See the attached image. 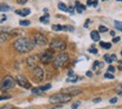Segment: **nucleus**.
Wrapping results in <instances>:
<instances>
[{"mask_svg":"<svg viewBox=\"0 0 122 109\" xmlns=\"http://www.w3.org/2000/svg\"><path fill=\"white\" fill-rule=\"evenodd\" d=\"M12 46H14V48H15L18 52H20V54H27V52H30V51L33 50L35 45H34L31 39L21 37V38H18L17 40H15Z\"/></svg>","mask_w":122,"mask_h":109,"instance_id":"f257e3e1","label":"nucleus"},{"mask_svg":"<svg viewBox=\"0 0 122 109\" xmlns=\"http://www.w3.org/2000/svg\"><path fill=\"white\" fill-rule=\"evenodd\" d=\"M72 98V96L66 92H58V94L52 95L49 97V102L51 104H65L68 102Z\"/></svg>","mask_w":122,"mask_h":109,"instance_id":"f03ea898","label":"nucleus"},{"mask_svg":"<svg viewBox=\"0 0 122 109\" xmlns=\"http://www.w3.org/2000/svg\"><path fill=\"white\" fill-rule=\"evenodd\" d=\"M68 61V54L66 52H62V54H58L56 57H54L53 59V66H54V68L56 69H61V68H63L65 64Z\"/></svg>","mask_w":122,"mask_h":109,"instance_id":"7ed1b4c3","label":"nucleus"},{"mask_svg":"<svg viewBox=\"0 0 122 109\" xmlns=\"http://www.w3.org/2000/svg\"><path fill=\"white\" fill-rule=\"evenodd\" d=\"M16 86V79H14L11 76H6L2 79V81H1V86H0V88H1V91H8L10 90V89H12V88Z\"/></svg>","mask_w":122,"mask_h":109,"instance_id":"20e7f679","label":"nucleus"},{"mask_svg":"<svg viewBox=\"0 0 122 109\" xmlns=\"http://www.w3.org/2000/svg\"><path fill=\"white\" fill-rule=\"evenodd\" d=\"M49 47L52 50H65L66 49V42L62 39H53L49 44Z\"/></svg>","mask_w":122,"mask_h":109,"instance_id":"39448f33","label":"nucleus"},{"mask_svg":"<svg viewBox=\"0 0 122 109\" xmlns=\"http://www.w3.org/2000/svg\"><path fill=\"white\" fill-rule=\"evenodd\" d=\"M31 77H33L35 82H41V80L44 79V70L41 69L39 66L35 67L31 70Z\"/></svg>","mask_w":122,"mask_h":109,"instance_id":"423d86ee","label":"nucleus"},{"mask_svg":"<svg viewBox=\"0 0 122 109\" xmlns=\"http://www.w3.org/2000/svg\"><path fill=\"white\" fill-rule=\"evenodd\" d=\"M39 59H41V62L45 64V65H47V64H49V62H52L53 59H54V51H53L52 49H48V50L44 51V52L41 54Z\"/></svg>","mask_w":122,"mask_h":109,"instance_id":"0eeeda50","label":"nucleus"},{"mask_svg":"<svg viewBox=\"0 0 122 109\" xmlns=\"http://www.w3.org/2000/svg\"><path fill=\"white\" fill-rule=\"evenodd\" d=\"M16 84H18L20 87L26 88V89H30L31 88V85L28 81V79L25 76H22V75H18L16 77Z\"/></svg>","mask_w":122,"mask_h":109,"instance_id":"6e6552de","label":"nucleus"},{"mask_svg":"<svg viewBox=\"0 0 122 109\" xmlns=\"http://www.w3.org/2000/svg\"><path fill=\"white\" fill-rule=\"evenodd\" d=\"M33 42L35 46H38V47H43V46H46L47 45V39L44 35H41V33H37L36 36L34 37Z\"/></svg>","mask_w":122,"mask_h":109,"instance_id":"1a4fd4ad","label":"nucleus"},{"mask_svg":"<svg viewBox=\"0 0 122 109\" xmlns=\"http://www.w3.org/2000/svg\"><path fill=\"white\" fill-rule=\"evenodd\" d=\"M39 61H41V59H39L38 56H30V57L27 58V65H28V67H30L31 69L35 68V67H37Z\"/></svg>","mask_w":122,"mask_h":109,"instance_id":"9d476101","label":"nucleus"},{"mask_svg":"<svg viewBox=\"0 0 122 109\" xmlns=\"http://www.w3.org/2000/svg\"><path fill=\"white\" fill-rule=\"evenodd\" d=\"M65 92L68 95H71V96H75V95H78L82 92V89L78 87H71V88H67V89H65Z\"/></svg>","mask_w":122,"mask_h":109,"instance_id":"9b49d317","label":"nucleus"},{"mask_svg":"<svg viewBox=\"0 0 122 109\" xmlns=\"http://www.w3.org/2000/svg\"><path fill=\"white\" fill-rule=\"evenodd\" d=\"M117 56L114 54H104V60L107 62V64H112L113 61H117Z\"/></svg>","mask_w":122,"mask_h":109,"instance_id":"f8f14e48","label":"nucleus"},{"mask_svg":"<svg viewBox=\"0 0 122 109\" xmlns=\"http://www.w3.org/2000/svg\"><path fill=\"white\" fill-rule=\"evenodd\" d=\"M10 38V35L7 32H0V44H4L6 42L8 39Z\"/></svg>","mask_w":122,"mask_h":109,"instance_id":"ddd939ff","label":"nucleus"},{"mask_svg":"<svg viewBox=\"0 0 122 109\" xmlns=\"http://www.w3.org/2000/svg\"><path fill=\"white\" fill-rule=\"evenodd\" d=\"M16 14L19 16H22V17H26L30 14L29 9H20V10H16Z\"/></svg>","mask_w":122,"mask_h":109,"instance_id":"4468645a","label":"nucleus"},{"mask_svg":"<svg viewBox=\"0 0 122 109\" xmlns=\"http://www.w3.org/2000/svg\"><path fill=\"white\" fill-rule=\"evenodd\" d=\"M75 7H76V10H77L78 14H82V12L85 10V6L81 5L80 1H76V2H75Z\"/></svg>","mask_w":122,"mask_h":109,"instance_id":"2eb2a0df","label":"nucleus"},{"mask_svg":"<svg viewBox=\"0 0 122 109\" xmlns=\"http://www.w3.org/2000/svg\"><path fill=\"white\" fill-rule=\"evenodd\" d=\"M91 38H92V40H94V41H99V40H100L99 31H95V30L91 31Z\"/></svg>","mask_w":122,"mask_h":109,"instance_id":"dca6fc26","label":"nucleus"},{"mask_svg":"<svg viewBox=\"0 0 122 109\" xmlns=\"http://www.w3.org/2000/svg\"><path fill=\"white\" fill-rule=\"evenodd\" d=\"M100 46L103 48V49H110L112 45L110 44V42H103V41H101V42H100Z\"/></svg>","mask_w":122,"mask_h":109,"instance_id":"f3484780","label":"nucleus"},{"mask_svg":"<svg viewBox=\"0 0 122 109\" xmlns=\"http://www.w3.org/2000/svg\"><path fill=\"white\" fill-rule=\"evenodd\" d=\"M48 19H49V15H48V14H46L45 16L41 17V19H39V20H41V22H43V23H48V21H49Z\"/></svg>","mask_w":122,"mask_h":109,"instance_id":"a211bd4d","label":"nucleus"},{"mask_svg":"<svg viewBox=\"0 0 122 109\" xmlns=\"http://www.w3.org/2000/svg\"><path fill=\"white\" fill-rule=\"evenodd\" d=\"M10 7L6 4H0V11H9Z\"/></svg>","mask_w":122,"mask_h":109,"instance_id":"6ab92c4d","label":"nucleus"},{"mask_svg":"<svg viewBox=\"0 0 122 109\" xmlns=\"http://www.w3.org/2000/svg\"><path fill=\"white\" fill-rule=\"evenodd\" d=\"M52 29L54 30V31H62V30H63V26H61V25H53Z\"/></svg>","mask_w":122,"mask_h":109,"instance_id":"aec40b11","label":"nucleus"},{"mask_svg":"<svg viewBox=\"0 0 122 109\" xmlns=\"http://www.w3.org/2000/svg\"><path fill=\"white\" fill-rule=\"evenodd\" d=\"M58 9H59V10L65 11V12H66V11H67V6L65 4H63V2H59V4H58Z\"/></svg>","mask_w":122,"mask_h":109,"instance_id":"412c9836","label":"nucleus"},{"mask_svg":"<svg viewBox=\"0 0 122 109\" xmlns=\"http://www.w3.org/2000/svg\"><path fill=\"white\" fill-rule=\"evenodd\" d=\"M64 31H74V27L73 26H63Z\"/></svg>","mask_w":122,"mask_h":109,"instance_id":"4be33fe9","label":"nucleus"},{"mask_svg":"<svg viewBox=\"0 0 122 109\" xmlns=\"http://www.w3.org/2000/svg\"><path fill=\"white\" fill-rule=\"evenodd\" d=\"M100 67H103V64H101L100 61H95L94 65H93V69L95 70V69H97V68H100Z\"/></svg>","mask_w":122,"mask_h":109,"instance_id":"5701e85b","label":"nucleus"},{"mask_svg":"<svg viewBox=\"0 0 122 109\" xmlns=\"http://www.w3.org/2000/svg\"><path fill=\"white\" fill-rule=\"evenodd\" d=\"M114 25H115V28H117V29L122 31V22L121 21H114Z\"/></svg>","mask_w":122,"mask_h":109,"instance_id":"b1692460","label":"nucleus"},{"mask_svg":"<svg viewBox=\"0 0 122 109\" xmlns=\"http://www.w3.org/2000/svg\"><path fill=\"white\" fill-rule=\"evenodd\" d=\"M19 25L20 26H29L30 21L29 20H20V21H19Z\"/></svg>","mask_w":122,"mask_h":109,"instance_id":"393cba45","label":"nucleus"},{"mask_svg":"<svg viewBox=\"0 0 122 109\" xmlns=\"http://www.w3.org/2000/svg\"><path fill=\"white\" fill-rule=\"evenodd\" d=\"M51 84H48V85H45V86H43V87H39L41 88V91H45V90H47V89H51Z\"/></svg>","mask_w":122,"mask_h":109,"instance_id":"a878e982","label":"nucleus"},{"mask_svg":"<svg viewBox=\"0 0 122 109\" xmlns=\"http://www.w3.org/2000/svg\"><path fill=\"white\" fill-rule=\"evenodd\" d=\"M31 92H33V94H41L43 91L41 90V88H33V89H31Z\"/></svg>","mask_w":122,"mask_h":109,"instance_id":"bb28decb","label":"nucleus"},{"mask_svg":"<svg viewBox=\"0 0 122 109\" xmlns=\"http://www.w3.org/2000/svg\"><path fill=\"white\" fill-rule=\"evenodd\" d=\"M99 31H100V32H107V28L105 26H100V27H99Z\"/></svg>","mask_w":122,"mask_h":109,"instance_id":"cd10ccee","label":"nucleus"},{"mask_svg":"<svg viewBox=\"0 0 122 109\" xmlns=\"http://www.w3.org/2000/svg\"><path fill=\"white\" fill-rule=\"evenodd\" d=\"M77 79H78L77 76H73L72 78H67V81H70V82H75Z\"/></svg>","mask_w":122,"mask_h":109,"instance_id":"c85d7f7f","label":"nucleus"},{"mask_svg":"<svg viewBox=\"0 0 122 109\" xmlns=\"http://www.w3.org/2000/svg\"><path fill=\"white\" fill-rule=\"evenodd\" d=\"M104 77H105V78H107V79H113V78H114L113 73H105V75H104Z\"/></svg>","mask_w":122,"mask_h":109,"instance_id":"c756f323","label":"nucleus"},{"mask_svg":"<svg viewBox=\"0 0 122 109\" xmlns=\"http://www.w3.org/2000/svg\"><path fill=\"white\" fill-rule=\"evenodd\" d=\"M89 51L91 52V54H97V49H96V48H94V47H91L89 49Z\"/></svg>","mask_w":122,"mask_h":109,"instance_id":"7c9ffc66","label":"nucleus"},{"mask_svg":"<svg viewBox=\"0 0 122 109\" xmlns=\"http://www.w3.org/2000/svg\"><path fill=\"white\" fill-rule=\"evenodd\" d=\"M115 68L113 66H109V68H107V73H114Z\"/></svg>","mask_w":122,"mask_h":109,"instance_id":"2f4dec72","label":"nucleus"},{"mask_svg":"<svg viewBox=\"0 0 122 109\" xmlns=\"http://www.w3.org/2000/svg\"><path fill=\"white\" fill-rule=\"evenodd\" d=\"M80 104H81V102L80 101H77V102H74V104H73V105H72V109H76L78 107V106H80Z\"/></svg>","mask_w":122,"mask_h":109,"instance_id":"473e14b6","label":"nucleus"},{"mask_svg":"<svg viewBox=\"0 0 122 109\" xmlns=\"http://www.w3.org/2000/svg\"><path fill=\"white\" fill-rule=\"evenodd\" d=\"M12 108H14V107L11 105H6V106H4V107H1L0 109H12Z\"/></svg>","mask_w":122,"mask_h":109,"instance_id":"72a5a7b5","label":"nucleus"},{"mask_svg":"<svg viewBox=\"0 0 122 109\" xmlns=\"http://www.w3.org/2000/svg\"><path fill=\"white\" fill-rule=\"evenodd\" d=\"M6 99H10V96H0V100H6Z\"/></svg>","mask_w":122,"mask_h":109,"instance_id":"f704fd0d","label":"nucleus"},{"mask_svg":"<svg viewBox=\"0 0 122 109\" xmlns=\"http://www.w3.org/2000/svg\"><path fill=\"white\" fill-rule=\"evenodd\" d=\"M28 1V0H17V2H18L19 5H25Z\"/></svg>","mask_w":122,"mask_h":109,"instance_id":"c9c22d12","label":"nucleus"},{"mask_svg":"<svg viewBox=\"0 0 122 109\" xmlns=\"http://www.w3.org/2000/svg\"><path fill=\"white\" fill-rule=\"evenodd\" d=\"M67 11L71 12V14H74V8L73 7H67Z\"/></svg>","mask_w":122,"mask_h":109,"instance_id":"e433bc0d","label":"nucleus"},{"mask_svg":"<svg viewBox=\"0 0 122 109\" xmlns=\"http://www.w3.org/2000/svg\"><path fill=\"white\" fill-rule=\"evenodd\" d=\"M93 102H94V104H97V102H101V98H95V99H93Z\"/></svg>","mask_w":122,"mask_h":109,"instance_id":"4c0bfd02","label":"nucleus"},{"mask_svg":"<svg viewBox=\"0 0 122 109\" xmlns=\"http://www.w3.org/2000/svg\"><path fill=\"white\" fill-rule=\"evenodd\" d=\"M117 100H118L117 98H112V99H110V104H115V102H117Z\"/></svg>","mask_w":122,"mask_h":109,"instance_id":"58836bf2","label":"nucleus"},{"mask_svg":"<svg viewBox=\"0 0 122 109\" xmlns=\"http://www.w3.org/2000/svg\"><path fill=\"white\" fill-rule=\"evenodd\" d=\"M87 6H93V0H87Z\"/></svg>","mask_w":122,"mask_h":109,"instance_id":"ea45409f","label":"nucleus"},{"mask_svg":"<svg viewBox=\"0 0 122 109\" xmlns=\"http://www.w3.org/2000/svg\"><path fill=\"white\" fill-rule=\"evenodd\" d=\"M119 40H120V37H115L114 39H113V42H118Z\"/></svg>","mask_w":122,"mask_h":109,"instance_id":"a19ab883","label":"nucleus"},{"mask_svg":"<svg viewBox=\"0 0 122 109\" xmlns=\"http://www.w3.org/2000/svg\"><path fill=\"white\" fill-rule=\"evenodd\" d=\"M92 75H93L92 71H87V73H86V76L87 77H92Z\"/></svg>","mask_w":122,"mask_h":109,"instance_id":"79ce46f5","label":"nucleus"},{"mask_svg":"<svg viewBox=\"0 0 122 109\" xmlns=\"http://www.w3.org/2000/svg\"><path fill=\"white\" fill-rule=\"evenodd\" d=\"M6 19H7V17H6V16H4V17L1 18V20H0V22H4V21H6Z\"/></svg>","mask_w":122,"mask_h":109,"instance_id":"37998d69","label":"nucleus"},{"mask_svg":"<svg viewBox=\"0 0 122 109\" xmlns=\"http://www.w3.org/2000/svg\"><path fill=\"white\" fill-rule=\"evenodd\" d=\"M118 94L122 95V86H121V88H119V89H118Z\"/></svg>","mask_w":122,"mask_h":109,"instance_id":"c03bdc74","label":"nucleus"},{"mask_svg":"<svg viewBox=\"0 0 122 109\" xmlns=\"http://www.w3.org/2000/svg\"><path fill=\"white\" fill-rule=\"evenodd\" d=\"M93 6H94V7H96V6H97V2H96L95 0H94V1H93Z\"/></svg>","mask_w":122,"mask_h":109,"instance_id":"a18cd8bd","label":"nucleus"},{"mask_svg":"<svg viewBox=\"0 0 122 109\" xmlns=\"http://www.w3.org/2000/svg\"><path fill=\"white\" fill-rule=\"evenodd\" d=\"M110 33H111V36H114V35H115V32H114V31H111V32H110Z\"/></svg>","mask_w":122,"mask_h":109,"instance_id":"49530a36","label":"nucleus"},{"mask_svg":"<svg viewBox=\"0 0 122 109\" xmlns=\"http://www.w3.org/2000/svg\"><path fill=\"white\" fill-rule=\"evenodd\" d=\"M119 69H120V70H122V66H119Z\"/></svg>","mask_w":122,"mask_h":109,"instance_id":"de8ad7c7","label":"nucleus"},{"mask_svg":"<svg viewBox=\"0 0 122 109\" xmlns=\"http://www.w3.org/2000/svg\"><path fill=\"white\" fill-rule=\"evenodd\" d=\"M119 66H122V61H120V65H119Z\"/></svg>","mask_w":122,"mask_h":109,"instance_id":"09e8293b","label":"nucleus"},{"mask_svg":"<svg viewBox=\"0 0 122 109\" xmlns=\"http://www.w3.org/2000/svg\"><path fill=\"white\" fill-rule=\"evenodd\" d=\"M117 1H121V2H122V0H117Z\"/></svg>","mask_w":122,"mask_h":109,"instance_id":"8fccbe9b","label":"nucleus"}]
</instances>
